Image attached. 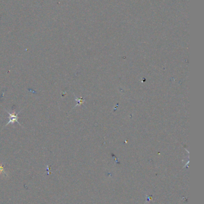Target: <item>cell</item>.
I'll use <instances>...</instances> for the list:
<instances>
[{
    "label": "cell",
    "mask_w": 204,
    "mask_h": 204,
    "mask_svg": "<svg viewBox=\"0 0 204 204\" xmlns=\"http://www.w3.org/2000/svg\"><path fill=\"white\" fill-rule=\"evenodd\" d=\"M4 109H5L6 111L7 112V114H8V115H9V116H8V119H9V121H8V123L7 124H6L5 126H4L3 128H4V127H6V126H7V125H8V124H14V123H18V124H19L20 125L22 126V125L21 124V123H20L18 121V119H19L18 115L20 114V113H21V112L22 111V109L21 110V111L19 112L18 113H17V114H16V113H13V114H12V113L9 112L5 108H4Z\"/></svg>",
    "instance_id": "6da1fadb"
},
{
    "label": "cell",
    "mask_w": 204,
    "mask_h": 204,
    "mask_svg": "<svg viewBox=\"0 0 204 204\" xmlns=\"http://www.w3.org/2000/svg\"><path fill=\"white\" fill-rule=\"evenodd\" d=\"M0 175H4V176H7L6 172L4 170V166L3 164H0Z\"/></svg>",
    "instance_id": "7a4b0ae2"
}]
</instances>
